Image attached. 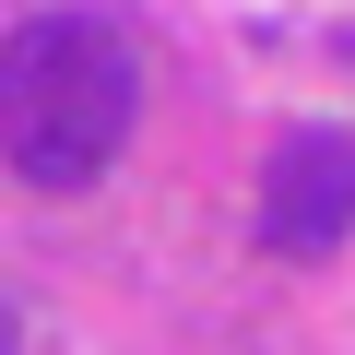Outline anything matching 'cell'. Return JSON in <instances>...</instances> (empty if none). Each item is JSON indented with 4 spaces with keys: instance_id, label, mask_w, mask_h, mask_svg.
I'll list each match as a JSON object with an SVG mask.
<instances>
[{
    "instance_id": "cell-1",
    "label": "cell",
    "mask_w": 355,
    "mask_h": 355,
    "mask_svg": "<svg viewBox=\"0 0 355 355\" xmlns=\"http://www.w3.org/2000/svg\"><path fill=\"white\" fill-rule=\"evenodd\" d=\"M142 119V60L107 12H36L0 36V166L24 190H95Z\"/></svg>"
},
{
    "instance_id": "cell-4",
    "label": "cell",
    "mask_w": 355,
    "mask_h": 355,
    "mask_svg": "<svg viewBox=\"0 0 355 355\" xmlns=\"http://www.w3.org/2000/svg\"><path fill=\"white\" fill-rule=\"evenodd\" d=\"M331 48H343V60H355V24H343V36H331Z\"/></svg>"
},
{
    "instance_id": "cell-2",
    "label": "cell",
    "mask_w": 355,
    "mask_h": 355,
    "mask_svg": "<svg viewBox=\"0 0 355 355\" xmlns=\"http://www.w3.org/2000/svg\"><path fill=\"white\" fill-rule=\"evenodd\" d=\"M261 237L284 261H331L355 237V130L308 119V130L272 142V166H261Z\"/></svg>"
},
{
    "instance_id": "cell-3",
    "label": "cell",
    "mask_w": 355,
    "mask_h": 355,
    "mask_svg": "<svg viewBox=\"0 0 355 355\" xmlns=\"http://www.w3.org/2000/svg\"><path fill=\"white\" fill-rule=\"evenodd\" d=\"M0 355H24V320H12V296H0Z\"/></svg>"
}]
</instances>
